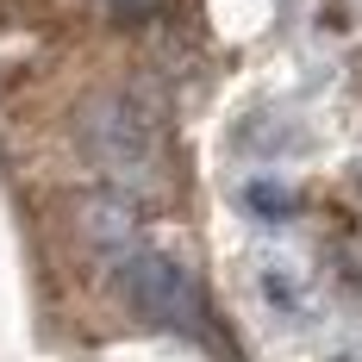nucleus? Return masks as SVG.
I'll list each match as a JSON object with an SVG mask.
<instances>
[{"label":"nucleus","instance_id":"1","mask_svg":"<svg viewBox=\"0 0 362 362\" xmlns=\"http://www.w3.org/2000/svg\"><path fill=\"white\" fill-rule=\"evenodd\" d=\"M75 144L119 194H144L163 169V119L132 88H94L75 107Z\"/></svg>","mask_w":362,"mask_h":362},{"label":"nucleus","instance_id":"2","mask_svg":"<svg viewBox=\"0 0 362 362\" xmlns=\"http://www.w3.org/2000/svg\"><path fill=\"white\" fill-rule=\"evenodd\" d=\"M112 269V288H119V300L144 319V325L156 331H181V337H194V331L206 325V300H200V281L181 269L175 256L163 250H125L107 262Z\"/></svg>","mask_w":362,"mask_h":362},{"label":"nucleus","instance_id":"3","mask_svg":"<svg viewBox=\"0 0 362 362\" xmlns=\"http://www.w3.org/2000/svg\"><path fill=\"white\" fill-rule=\"evenodd\" d=\"M81 231H88V244L107 262L125 250H144V200L119 194V187H100V194L81 200Z\"/></svg>","mask_w":362,"mask_h":362},{"label":"nucleus","instance_id":"4","mask_svg":"<svg viewBox=\"0 0 362 362\" xmlns=\"http://www.w3.org/2000/svg\"><path fill=\"white\" fill-rule=\"evenodd\" d=\"M244 206H250L256 218H293L300 213V194H293L288 181H250V187H244Z\"/></svg>","mask_w":362,"mask_h":362},{"label":"nucleus","instance_id":"5","mask_svg":"<svg viewBox=\"0 0 362 362\" xmlns=\"http://www.w3.org/2000/svg\"><path fill=\"white\" fill-rule=\"evenodd\" d=\"M119 6H144V0H119Z\"/></svg>","mask_w":362,"mask_h":362},{"label":"nucleus","instance_id":"6","mask_svg":"<svg viewBox=\"0 0 362 362\" xmlns=\"http://www.w3.org/2000/svg\"><path fill=\"white\" fill-rule=\"evenodd\" d=\"M356 181H362V169H356Z\"/></svg>","mask_w":362,"mask_h":362}]
</instances>
